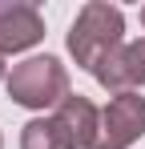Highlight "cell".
Wrapping results in <instances>:
<instances>
[{
	"label": "cell",
	"instance_id": "6da1fadb",
	"mask_svg": "<svg viewBox=\"0 0 145 149\" xmlns=\"http://www.w3.org/2000/svg\"><path fill=\"white\" fill-rule=\"evenodd\" d=\"M117 49H125V16H121V8L101 4V0L85 4L77 12V20H72V32H69V52L77 56V65L97 73Z\"/></svg>",
	"mask_w": 145,
	"mask_h": 149
},
{
	"label": "cell",
	"instance_id": "7a4b0ae2",
	"mask_svg": "<svg viewBox=\"0 0 145 149\" xmlns=\"http://www.w3.org/2000/svg\"><path fill=\"white\" fill-rule=\"evenodd\" d=\"M8 97L24 109H56L69 97V73L56 56H28L8 73Z\"/></svg>",
	"mask_w": 145,
	"mask_h": 149
},
{
	"label": "cell",
	"instance_id": "3957f363",
	"mask_svg": "<svg viewBox=\"0 0 145 149\" xmlns=\"http://www.w3.org/2000/svg\"><path fill=\"white\" fill-rule=\"evenodd\" d=\"M145 133V97L137 89L109 97V105L101 109V129H97L93 149H129Z\"/></svg>",
	"mask_w": 145,
	"mask_h": 149
},
{
	"label": "cell",
	"instance_id": "277c9868",
	"mask_svg": "<svg viewBox=\"0 0 145 149\" xmlns=\"http://www.w3.org/2000/svg\"><path fill=\"white\" fill-rule=\"evenodd\" d=\"M45 36V20L32 4H0V56L24 52Z\"/></svg>",
	"mask_w": 145,
	"mask_h": 149
},
{
	"label": "cell",
	"instance_id": "5b68a950",
	"mask_svg": "<svg viewBox=\"0 0 145 149\" xmlns=\"http://www.w3.org/2000/svg\"><path fill=\"white\" fill-rule=\"evenodd\" d=\"M56 121H61V129L69 133L72 149H93L97 145V129H101V109H97L89 97H65L61 105H56V113H52Z\"/></svg>",
	"mask_w": 145,
	"mask_h": 149
},
{
	"label": "cell",
	"instance_id": "8992f818",
	"mask_svg": "<svg viewBox=\"0 0 145 149\" xmlns=\"http://www.w3.org/2000/svg\"><path fill=\"white\" fill-rule=\"evenodd\" d=\"M20 149H72V141H69V133L61 129L56 117H36V121L24 125Z\"/></svg>",
	"mask_w": 145,
	"mask_h": 149
},
{
	"label": "cell",
	"instance_id": "52a82bcc",
	"mask_svg": "<svg viewBox=\"0 0 145 149\" xmlns=\"http://www.w3.org/2000/svg\"><path fill=\"white\" fill-rule=\"evenodd\" d=\"M121 61H125V81H129V89H137V85L145 89V40L125 45Z\"/></svg>",
	"mask_w": 145,
	"mask_h": 149
},
{
	"label": "cell",
	"instance_id": "ba28073f",
	"mask_svg": "<svg viewBox=\"0 0 145 149\" xmlns=\"http://www.w3.org/2000/svg\"><path fill=\"white\" fill-rule=\"evenodd\" d=\"M0 77H4V56H0Z\"/></svg>",
	"mask_w": 145,
	"mask_h": 149
},
{
	"label": "cell",
	"instance_id": "9c48e42d",
	"mask_svg": "<svg viewBox=\"0 0 145 149\" xmlns=\"http://www.w3.org/2000/svg\"><path fill=\"white\" fill-rule=\"evenodd\" d=\"M141 24H145V8H141Z\"/></svg>",
	"mask_w": 145,
	"mask_h": 149
}]
</instances>
